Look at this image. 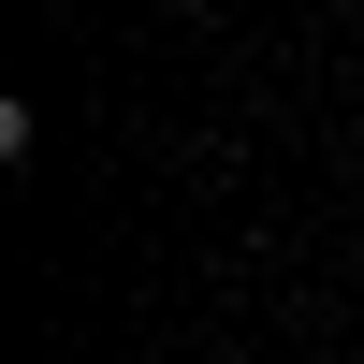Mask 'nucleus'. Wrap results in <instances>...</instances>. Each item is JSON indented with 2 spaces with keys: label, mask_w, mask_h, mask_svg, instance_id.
I'll use <instances>...</instances> for the list:
<instances>
[]
</instances>
